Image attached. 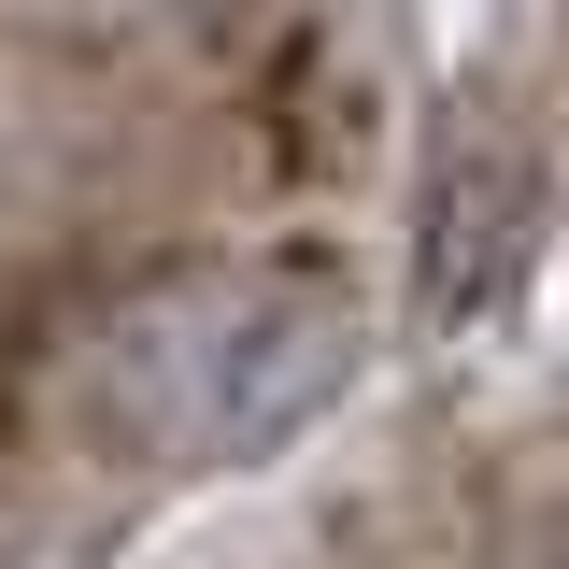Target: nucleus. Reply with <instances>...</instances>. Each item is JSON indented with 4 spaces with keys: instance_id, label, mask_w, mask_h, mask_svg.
<instances>
[{
    "instance_id": "2",
    "label": "nucleus",
    "mask_w": 569,
    "mask_h": 569,
    "mask_svg": "<svg viewBox=\"0 0 569 569\" xmlns=\"http://www.w3.org/2000/svg\"><path fill=\"white\" fill-rule=\"evenodd\" d=\"M527 242H541V157L498 129V100H470L441 129V157H427V271H413L427 328L498 313L512 271H527Z\"/></svg>"
},
{
    "instance_id": "1",
    "label": "nucleus",
    "mask_w": 569,
    "mask_h": 569,
    "mask_svg": "<svg viewBox=\"0 0 569 569\" xmlns=\"http://www.w3.org/2000/svg\"><path fill=\"white\" fill-rule=\"evenodd\" d=\"M356 385V299L299 257H171L58 356V427L114 470H257Z\"/></svg>"
}]
</instances>
